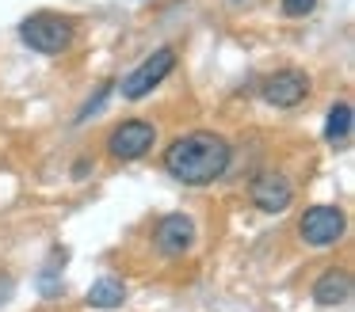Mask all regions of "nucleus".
<instances>
[{
    "instance_id": "obj_1",
    "label": "nucleus",
    "mask_w": 355,
    "mask_h": 312,
    "mask_svg": "<svg viewBox=\"0 0 355 312\" xmlns=\"http://www.w3.org/2000/svg\"><path fill=\"white\" fill-rule=\"evenodd\" d=\"M230 160H233V149L222 134L191 129V134H180L164 149V172L172 179H180L184 187H210L230 172Z\"/></svg>"
},
{
    "instance_id": "obj_2",
    "label": "nucleus",
    "mask_w": 355,
    "mask_h": 312,
    "mask_svg": "<svg viewBox=\"0 0 355 312\" xmlns=\"http://www.w3.org/2000/svg\"><path fill=\"white\" fill-rule=\"evenodd\" d=\"M73 35H77V30H73V19H65V15H58V12H35L19 23L24 46H31L35 53H46V57H58V53L69 50Z\"/></svg>"
},
{
    "instance_id": "obj_3",
    "label": "nucleus",
    "mask_w": 355,
    "mask_h": 312,
    "mask_svg": "<svg viewBox=\"0 0 355 312\" xmlns=\"http://www.w3.org/2000/svg\"><path fill=\"white\" fill-rule=\"evenodd\" d=\"M157 145V126L146 118H126L107 134V156L119 164H134Z\"/></svg>"
},
{
    "instance_id": "obj_4",
    "label": "nucleus",
    "mask_w": 355,
    "mask_h": 312,
    "mask_svg": "<svg viewBox=\"0 0 355 312\" xmlns=\"http://www.w3.org/2000/svg\"><path fill=\"white\" fill-rule=\"evenodd\" d=\"M172 68H176V50H172V46H161V50H153V53H149V57L141 61V65L123 80V99H130V103L146 99L149 91H153L157 84H161L164 76L172 73Z\"/></svg>"
},
{
    "instance_id": "obj_5",
    "label": "nucleus",
    "mask_w": 355,
    "mask_h": 312,
    "mask_svg": "<svg viewBox=\"0 0 355 312\" xmlns=\"http://www.w3.org/2000/svg\"><path fill=\"white\" fill-rule=\"evenodd\" d=\"M347 221H344V210L340 205H309L298 221V232L309 248H329L344 236Z\"/></svg>"
},
{
    "instance_id": "obj_6",
    "label": "nucleus",
    "mask_w": 355,
    "mask_h": 312,
    "mask_svg": "<svg viewBox=\"0 0 355 312\" xmlns=\"http://www.w3.org/2000/svg\"><path fill=\"white\" fill-rule=\"evenodd\" d=\"M153 244L161 255L168 259H180L195 248V221L187 213H164L153 228Z\"/></svg>"
},
{
    "instance_id": "obj_7",
    "label": "nucleus",
    "mask_w": 355,
    "mask_h": 312,
    "mask_svg": "<svg viewBox=\"0 0 355 312\" xmlns=\"http://www.w3.org/2000/svg\"><path fill=\"white\" fill-rule=\"evenodd\" d=\"M306 95H309V76L302 73V68H279V73H271L268 80H263V99H268L271 107H279V111L298 107Z\"/></svg>"
},
{
    "instance_id": "obj_8",
    "label": "nucleus",
    "mask_w": 355,
    "mask_h": 312,
    "mask_svg": "<svg viewBox=\"0 0 355 312\" xmlns=\"http://www.w3.org/2000/svg\"><path fill=\"white\" fill-rule=\"evenodd\" d=\"M248 198H252V205H256V210H263V213H283L286 205L294 202V187H291L286 175L263 172V175H256V179H252Z\"/></svg>"
},
{
    "instance_id": "obj_9",
    "label": "nucleus",
    "mask_w": 355,
    "mask_h": 312,
    "mask_svg": "<svg viewBox=\"0 0 355 312\" xmlns=\"http://www.w3.org/2000/svg\"><path fill=\"white\" fill-rule=\"evenodd\" d=\"M352 297V274L347 270H329L313 282V301L317 304H344Z\"/></svg>"
},
{
    "instance_id": "obj_10",
    "label": "nucleus",
    "mask_w": 355,
    "mask_h": 312,
    "mask_svg": "<svg viewBox=\"0 0 355 312\" xmlns=\"http://www.w3.org/2000/svg\"><path fill=\"white\" fill-rule=\"evenodd\" d=\"M85 301L92 304V309H123L126 286L119 278H100V282H92V289H88Z\"/></svg>"
},
{
    "instance_id": "obj_11",
    "label": "nucleus",
    "mask_w": 355,
    "mask_h": 312,
    "mask_svg": "<svg viewBox=\"0 0 355 312\" xmlns=\"http://www.w3.org/2000/svg\"><path fill=\"white\" fill-rule=\"evenodd\" d=\"M352 137V103H332L324 118V141H347Z\"/></svg>"
},
{
    "instance_id": "obj_12",
    "label": "nucleus",
    "mask_w": 355,
    "mask_h": 312,
    "mask_svg": "<svg viewBox=\"0 0 355 312\" xmlns=\"http://www.w3.org/2000/svg\"><path fill=\"white\" fill-rule=\"evenodd\" d=\"M317 8V0H283V15L286 19H306Z\"/></svg>"
},
{
    "instance_id": "obj_13",
    "label": "nucleus",
    "mask_w": 355,
    "mask_h": 312,
    "mask_svg": "<svg viewBox=\"0 0 355 312\" xmlns=\"http://www.w3.org/2000/svg\"><path fill=\"white\" fill-rule=\"evenodd\" d=\"M107 95H111V84H103V88H100V95H96V99H88V103L80 107V114H77V118H88L92 111H100V107H103V99H107Z\"/></svg>"
},
{
    "instance_id": "obj_14",
    "label": "nucleus",
    "mask_w": 355,
    "mask_h": 312,
    "mask_svg": "<svg viewBox=\"0 0 355 312\" xmlns=\"http://www.w3.org/2000/svg\"><path fill=\"white\" fill-rule=\"evenodd\" d=\"M8 293H12V278L8 274H0V304L8 301Z\"/></svg>"
},
{
    "instance_id": "obj_15",
    "label": "nucleus",
    "mask_w": 355,
    "mask_h": 312,
    "mask_svg": "<svg viewBox=\"0 0 355 312\" xmlns=\"http://www.w3.org/2000/svg\"><path fill=\"white\" fill-rule=\"evenodd\" d=\"M73 175H77V179H85V175H88V160H77V167H73Z\"/></svg>"
}]
</instances>
